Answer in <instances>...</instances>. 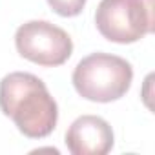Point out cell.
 Listing matches in <instances>:
<instances>
[{
  "instance_id": "1",
  "label": "cell",
  "mask_w": 155,
  "mask_h": 155,
  "mask_svg": "<svg viewBox=\"0 0 155 155\" xmlns=\"http://www.w3.org/2000/svg\"><path fill=\"white\" fill-rule=\"evenodd\" d=\"M0 110L29 139L48 137L58 120V106L42 79L13 71L0 81Z\"/></svg>"
},
{
  "instance_id": "2",
  "label": "cell",
  "mask_w": 155,
  "mask_h": 155,
  "mask_svg": "<svg viewBox=\"0 0 155 155\" xmlns=\"http://www.w3.org/2000/svg\"><path fill=\"white\" fill-rule=\"evenodd\" d=\"M133 81L131 64L117 55L91 53L73 69L75 91L91 102H113L122 99Z\"/></svg>"
},
{
  "instance_id": "3",
  "label": "cell",
  "mask_w": 155,
  "mask_h": 155,
  "mask_svg": "<svg viewBox=\"0 0 155 155\" xmlns=\"http://www.w3.org/2000/svg\"><path fill=\"white\" fill-rule=\"evenodd\" d=\"M151 8L146 0H101L95 11L99 33L115 44H133L151 31Z\"/></svg>"
},
{
  "instance_id": "4",
  "label": "cell",
  "mask_w": 155,
  "mask_h": 155,
  "mask_svg": "<svg viewBox=\"0 0 155 155\" xmlns=\"http://www.w3.org/2000/svg\"><path fill=\"white\" fill-rule=\"evenodd\" d=\"M15 46L20 57L44 68L62 66L73 53L71 37L48 20L22 24L15 33Z\"/></svg>"
},
{
  "instance_id": "5",
  "label": "cell",
  "mask_w": 155,
  "mask_h": 155,
  "mask_svg": "<svg viewBox=\"0 0 155 155\" xmlns=\"http://www.w3.org/2000/svg\"><path fill=\"white\" fill-rule=\"evenodd\" d=\"M64 142L73 155H106L111 151L115 137L102 117L82 115L71 122Z\"/></svg>"
},
{
  "instance_id": "6",
  "label": "cell",
  "mask_w": 155,
  "mask_h": 155,
  "mask_svg": "<svg viewBox=\"0 0 155 155\" xmlns=\"http://www.w3.org/2000/svg\"><path fill=\"white\" fill-rule=\"evenodd\" d=\"M88 0H48L49 8L60 15V17H66V18H71V17H77L81 15L84 6H86Z\"/></svg>"
}]
</instances>
